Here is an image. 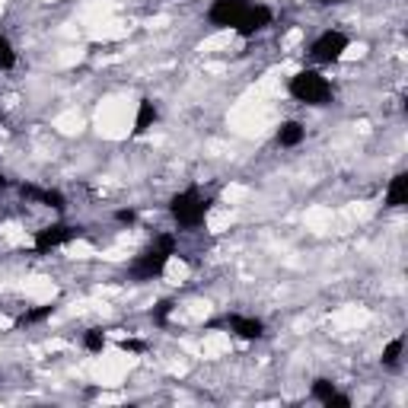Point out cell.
Returning a JSON list of instances; mask_svg holds the SVG:
<instances>
[{
    "instance_id": "cell-9",
    "label": "cell",
    "mask_w": 408,
    "mask_h": 408,
    "mask_svg": "<svg viewBox=\"0 0 408 408\" xmlns=\"http://www.w3.org/2000/svg\"><path fill=\"white\" fill-rule=\"evenodd\" d=\"M405 198H408V172H399V176H392V182H389L386 208H402Z\"/></svg>"
},
{
    "instance_id": "cell-24",
    "label": "cell",
    "mask_w": 408,
    "mask_h": 408,
    "mask_svg": "<svg viewBox=\"0 0 408 408\" xmlns=\"http://www.w3.org/2000/svg\"><path fill=\"white\" fill-rule=\"evenodd\" d=\"M6 185H10V182H6V178H4V176H0V188H6Z\"/></svg>"
},
{
    "instance_id": "cell-1",
    "label": "cell",
    "mask_w": 408,
    "mask_h": 408,
    "mask_svg": "<svg viewBox=\"0 0 408 408\" xmlns=\"http://www.w3.org/2000/svg\"><path fill=\"white\" fill-rule=\"evenodd\" d=\"M172 255H176V236H172V233L157 236V242H153L147 252H140L137 259H134L131 278L134 280H153L157 274H163L166 261H169Z\"/></svg>"
},
{
    "instance_id": "cell-17",
    "label": "cell",
    "mask_w": 408,
    "mask_h": 408,
    "mask_svg": "<svg viewBox=\"0 0 408 408\" xmlns=\"http://www.w3.org/2000/svg\"><path fill=\"white\" fill-rule=\"evenodd\" d=\"M19 195H23L26 201H42L45 188H38V185H32V182H23V185H19Z\"/></svg>"
},
{
    "instance_id": "cell-2",
    "label": "cell",
    "mask_w": 408,
    "mask_h": 408,
    "mask_svg": "<svg viewBox=\"0 0 408 408\" xmlns=\"http://www.w3.org/2000/svg\"><path fill=\"white\" fill-rule=\"evenodd\" d=\"M208 208H210V201H208V198H201V191H198V188L178 191V195H172V201H169L172 220H176V227H182V230H198V227H201L204 217H208Z\"/></svg>"
},
{
    "instance_id": "cell-8",
    "label": "cell",
    "mask_w": 408,
    "mask_h": 408,
    "mask_svg": "<svg viewBox=\"0 0 408 408\" xmlns=\"http://www.w3.org/2000/svg\"><path fill=\"white\" fill-rule=\"evenodd\" d=\"M223 325H227L230 332H236L239 338H249V341L265 335V322H261V319H255V316H239V312H233V316L223 319Z\"/></svg>"
},
{
    "instance_id": "cell-21",
    "label": "cell",
    "mask_w": 408,
    "mask_h": 408,
    "mask_svg": "<svg viewBox=\"0 0 408 408\" xmlns=\"http://www.w3.org/2000/svg\"><path fill=\"white\" fill-rule=\"evenodd\" d=\"M322 405L325 408H351V399H348V395H341V392H335L332 399H325Z\"/></svg>"
},
{
    "instance_id": "cell-7",
    "label": "cell",
    "mask_w": 408,
    "mask_h": 408,
    "mask_svg": "<svg viewBox=\"0 0 408 408\" xmlns=\"http://www.w3.org/2000/svg\"><path fill=\"white\" fill-rule=\"evenodd\" d=\"M271 19H274L271 6H265V4H249V10L242 13V19H239V26H236V32H239L242 38H252L255 32L268 29V26H271Z\"/></svg>"
},
{
    "instance_id": "cell-12",
    "label": "cell",
    "mask_w": 408,
    "mask_h": 408,
    "mask_svg": "<svg viewBox=\"0 0 408 408\" xmlns=\"http://www.w3.org/2000/svg\"><path fill=\"white\" fill-rule=\"evenodd\" d=\"M55 312V303H45V306H35V310H26L23 316L16 319V325L23 329V325H38V322H45V319Z\"/></svg>"
},
{
    "instance_id": "cell-14",
    "label": "cell",
    "mask_w": 408,
    "mask_h": 408,
    "mask_svg": "<svg viewBox=\"0 0 408 408\" xmlns=\"http://www.w3.org/2000/svg\"><path fill=\"white\" fill-rule=\"evenodd\" d=\"M83 348L93 351V354H99V351L106 348V332H102V329H89L86 335H83Z\"/></svg>"
},
{
    "instance_id": "cell-3",
    "label": "cell",
    "mask_w": 408,
    "mask_h": 408,
    "mask_svg": "<svg viewBox=\"0 0 408 408\" xmlns=\"http://www.w3.org/2000/svg\"><path fill=\"white\" fill-rule=\"evenodd\" d=\"M287 89H290L293 99L306 102V106H325L332 99V83L319 70H300V74H293Z\"/></svg>"
},
{
    "instance_id": "cell-19",
    "label": "cell",
    "mask_w": 408,
    "mask_h": 408,
    "mask_svg": "<svg viewBox=\"0 0 408 408\" xmlns=\"http://www.w3.org/2000/svg\"><path fill=\"white\" fill-rule=\"evenodd\" d=\"M42 204H48V208H55V210H64V195L57 188H45Z\"/></svg>"
},
{
    "instance_id": "cell-6",
    "label": "cell",
    "mask_w": 408,
    "mask_h": 408,
    "mask_svg": "<svg viewBox=\"0 0 408 408\" xmlns=\"http://www.w3.org/2000/svg\"><path fill=\"white\" fill-rule=\"evenodd\" d=\"M80 233L76 227H67V223H51V227H45V230H38L35 233V252L38 255H45V252H51V249H57V246H67L74 236Z\"/></svg>"
},
{
    "instance_id": "cell-15",
    "label": "cell",
    "mask_w": 408,
    "mask_h": 408,
    "mask_svg": "<svg viewBox=\"0 0 408 408\" xmlns=\"http://www.w3.org/2000/svg\"><path fill=\"white\" fill-rule=\"evenodd\" d=\"M402 348H405V341H402V338H392V341L386 344V351H382V363H386V367H395L402 357Z\"/></svg>"
},
{
    "instance_id": "cell-16",
    "label": "cell",
    "mask_w": 408,
    "mask_h": 408,
    "mask_svg": "<svg viewBox=\"0 0 408 408\" xmlns=\"http://www.w3.org/2000/svg\"><path fill=\"white\" fill-rule=\"evenodd\" d=\"M13 64H16V51H13L10 38L0 35V70H10Z\"/></svg>"
},
{
    "instance_id": "cell-13",
    "label": "cell",
    "mask_w": 408,
    "mask_h": 408,
    "mask_svg": "<svg viewBox=\"0 0 408 408\" xmlns=\"http://www.w3.org/2000/svg\"><path fill=\"white\" fill-rule=\"evenodd\" d=\"M338 389H335V382L332 380H325V376H319V380H312V399L316 402H325V399H332Z\"/></svg>"
},
{
    "instance_id": "cell-20",
    "label": "cell",
    "mask_w": 408,
    "mask_h": 408,
    "mask_svg": "<svg viewBox=\"0 0 408 408\" xmlns=\"http://www.w3.org/2000/svg\"><path fill=\"white\" fill-rule=\"evenodd\" d=\"M118 348H121V351H131V354H144L147 344L140 341V338H125V341H121Z\"/></svg>"
},
{
    "instance_id": "cell-18",
    "label": "cell",
    "mask_w": 408,
    "mask_h": 408,
    "mask_svg": "<svg viewBox=\"0 0 408 408\" xmlns=\"http://www.w3.org/2000/svg\"><path fill=\"white\" fill-rule=\"evenodd\" d=\"M169 312H172V300H163V303H157V310H153L150 316H153V322H157V325H166Z\"/></svg>"
},
{
    "instance_id": "cell-10",
    "label": "cell",
    "mask_w": 408,
    "mask_h": 408,
    "mask_svg": "<svg viewBox=\"0 0 408 408\" xmlns=\"http://www.w3.org/2000/svg\"><path fill=\"white\" fill-rule=\"evenodd\" d=\"M303 137H306V131H303L300 121H284V125L278 128V144L280 147H297V144H303Z\"/></svg>"
},
{
    "instance_id": "cell-22",
    "label": "cell",
    "mask_w": 408,
    "mask_h": 408,
    "mask_svg": "<svg viewBox=\"0 0 408 408\" xmlns=\"http://www.w3.org/2000/svg\"><path fill=\"white\" fill-rule=\"evenodd\" d=\"M115 220L125 223V227H131V223H137V214H134L131 208H128V210H115Z\"/></svg>"
},
{
    "instance_id": "cell-11",
    "label": "cell",
    "mask_w": 408,
    "mask_h": 408,
    "mask_svg": "<svg viewBox=\"0 0 408 408\" xmlns=\"http://www.w3.org/2000/svg\"><path fill=\"white\" fill-rule=\"evenodd\" d=\"M153 121H157V106H153V99H140L137 118H134V134H144L147 128H153Z\"/></svg>"
},
{
    "instance_id": "cell-23",
    "label": "cell",
    "mask_w": 408,
    "mask_h": 408,
    "mask_svg": "<svg viewBox=\"0 0 408 408\" xmlns=\"http://www.w3.org/2000/svg\"><path fill=\"white\" fill-rule=\"evenodd\" d=\"M319 4H344V0H319Z\"/></svg>"
},
{
    "instance_id": "cell-4",
    "label": "cell",
    "mask_w": 408,
    "mask_h": 408,
    "mask_svg": "<svg viewBox=\"0 0 408 408\" xmlns=\"http://www.w3.org/2000/svg\"><path fill=\"white\" fill-rule=\"evenodd\" d=\"M348 45H351V38L344 35V32L329 29V32H322V35L310 45V55L316 57L319 64H332V61H338V57L348 51Z\"/></svg>"
},
{
    "instance_id": "cell-5",
    "label": "cell",
    "mask_w": 408,
    "mask_h": 408,
    "mask_svg": "<svg viewBox=\"0 0 408 408\" xmlns=\"http://www.w3.org/2000/svg\"><path fill=\"white\" fill-rule=\"evenodd\" d=\"M246 10L249 0H214L208 10V23L217 26V29H236Z\"/></svg>"
}]
</instances>
